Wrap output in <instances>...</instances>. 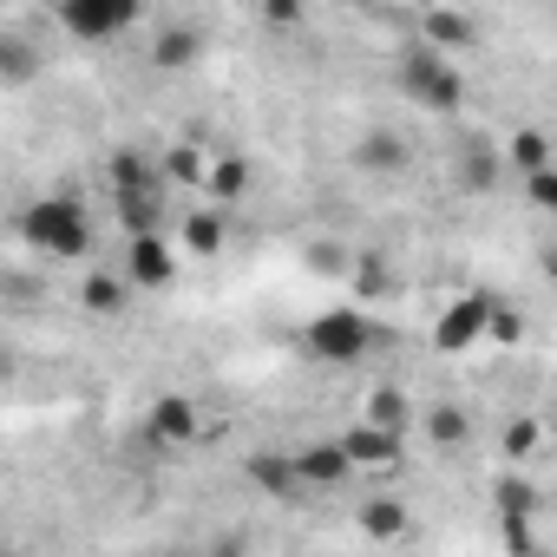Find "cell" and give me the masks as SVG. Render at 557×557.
Wrapping results in <instances>:
<instances>
[{"label":"cell","instance_id":"cell-1","mask_svg":"<svg viewBox=\"0 0 557 557\" xmlns=\"http://www.w3.org/2000/svg\"><path fill=\"white\" fill-rule=\"evenodd\" d=\"M14 230H21V243H27L34 256H47V262H79V256H92V216H86V203H73V197H34V203L14 216Z\"/></svg>","mask_w":557,"mask_h":557},{"label":"cell","instance_id":"cell-2","mask_svg":"<svg viewBox=\"0 0 557 557\" xmlns=\"http://www.w3.org/2000/svg\"><path fill=\"white\" fill-rule=\"evenodd\" d=\"M394 86H400V99L420 106V112H459V106H466V79H459V66L440 60L433 47H407V53L394 60Z\"/></svg>","mask_w":557,"mask_h":557},{"label":"cell","instance_id":"cell-3","mask_svg":"<svg viewBox=\"0 0 557 557\" xmlns=\"http://www.w3.org/2000/svg\"><path fill=\"white\" fill-rule=\"evenodd\" d=\"M302 348H309V361H322V368H355V361L374 348V322H368L361 309H322V315L302 329Z\"/></svg>","mask_w":557,"mask_h":557},{"label":"cell","instance_id":"cell-4","mask_svg":"<svg viewBox=\"0 0 557 557\" xmlns=\"http://www.w3.org/2000/svg\"><path fill=\"white\" fill-rule=\"evenodd\" d=\"M60 27L92 47V40H119L125 27H138V8H132V0H66Z\"/></svg>","mask_w":557,"mask_h":557},{"label":"cell","instance_id":"cell-5","mask_svg":"<svg viewBox=\"0 0 557 557\" xmlns=\"http://www.w3.org/2000/svg\"><path fill=\"white\" fill-rule=\"evenodd\" d=\"M289 472H296V492H335V485H348V479H355V466H348V453H342L335 440L289 453Z\"/></svg>","mask_w":557,"mask_h":557},{"label":"cell","instance_id":"cell-6","mask_svg":"<svg viewBox=\"0 0 557 557\" xmlns=\"http://www.w3.org/2000/svg\"><path fill=\"white\" fill-rule=\"evenodd\" d=\"M125 275H132L138 289H171V275H177L171 243H164V236H132V249H125Z\"/></svg>","mask_w":557,"mask_h":557},{"label":"cell","instance_id":"cell-7","mask_svg":"<svg viewBox=\"0 0 557 557\" xmlns=\"http://www.w3.org/2000/svg\"><path fill=\"white\" fill-rule=\"evenodd\" d=\"M145 433H151L158 446H190V440H197V400H190V394H164V400H151Z\"/></svg>","mask_w":557,"mask_h":557},{"label":"cell","instance_id":"cell-8","mask_svg":"<svg viewBox=\"0 0 557 557\" xmlns=\"http://www.w3.org/2000/svg\"><path fill=\"white\" fill-rule=\"evenodd\" d=\"M485 315H492V302L485 296H459L446 315H440V329H433V342L446 348V355H459V348H472L479 335H485Z\"/></svg>","mask_w":557,"mask_h":557},{"label":"cell","instance_id":"cell-9","mask_svg":"<svg viewBox=\"0 0 557 557\" xmlns=\"http://www.w3.org/2000/svg\"><path fill=\"white\" fill-rule=\"evenodd\" d=\"M335 446L348 453V466H355V472H361V466H394V459H400V440H387V433H374L368 420H361V426H348V433H342Z\"/></svg>","mask_w":557,"mask_h":557},{"label":"cell","instance_id":"cell-10","mask_svg":"<svg viewBox=\"0 0 557 557\" xmlns=\"http://www.w3.org/2000/svg\"><path fill=\"white\" fill-rule=\"evenodd\" d=\"M420 27H426V40H420V47H433L440 60H446L453 47H472V21H466V14H446V8H433Z\"/></svg>","mask_w":557,"mask_h":557},{"label":"cell","instance_id":"cell-11","mask_svg":"<svg viewBox=\"0 0 557 557\" xmlns=\"http://www.w3.org/2000/svg\"><path fill=\"white\" fill-rule=\"evenodd\" d=\"M498 164H511V171H524V177H537V171H550V138L531 125V132H511V145H505V158Z\"/></svg>","mask_w":557,"mask_h":557},{"label":"cell","instance_id":"cell-12","mask_svg":"<svg viewBox=\"0 0 557 557\" xmlns=\"http://www.w3.org/2000/svg\"><path fill=\"white\" fill-rule=\"evenodd\" d=\"M355 164H361V171H407V138H394V132H368V138L355 145Z\"/></svg>","mask_w":557,"mask_h":557},{"label":"cell","instance_id":"cell-13","mask_svg":"<svg viewBox=\"0 0 557 557\" xmlns=\"http://www.w3.org/2000/svg\"><path fill=\"white\" fill-rule=\"evenodd\" d=\"M407 524H413V511H407L400 498H374V505H361V531H368V537H381V544L407 537Z\"/></svg>","mask_w":557,"mask_h":557},{"label":"cell","instance_id":"cell-14","mask_svg":"<svg viewBox=\"0 0 557 557\" xmlns=\"http://www.w3.org/2000/svg\"><path fill=\"white\" fill-rule=\"evenodd\" d=\"M407 413H413V407H407V394H394V387H381V394L368 400V426H374V433H387V440H400V433H407Z\"/></svg>","mask_w":557,"mask_h":557},{"label":"cell","instance_id":"cell-15","mask_svg":"<svg viewBox=\"0 0 557 557\" xmlns=\"http://www.w3.org/2000/svg\"><path fill=\"white\" fill-rule=\"evenodd\" d=\"M197 47H203V34H197V27H171V34H158V53H151V60H158L164 73H177V66H190V60H197Z\"/></svg>","mask_w":557,"mask_h":557},{"label":"cell","instance_id":"cell-16","mask_svg":"<svg viewBox=\"0 0 557 557\" xmlns=\"http://www.w3.org/2000/svg\"><path fill=\"white\" fill-rule=\"evenodd\" d=\"M184 243H190V256H216V243H223L216 210H190V216H184Z\"/></svg>","mask_w":557,"mask_h":557},{"label":"cell","instance_id":"cell-17","mask_svg":"<svg viewBox=\"0 0 557 557\" xmlns=\"http://www.w3.org/2000/svg\"><path fill=\"white\" fill-rule=\"evenodd\" d=\"M249 479H256L262 492H296V472H289V459H275V453H256V459H249Z\"/></svg>","mask_w":557,"mask_h":557},{"label":"cell","instance_id":"cell-18","mask_svg":"<svg viewBox=\"0 0 557 557\" xmlns=\"http://www.w3.org/2000/svg\"><path fill=\"white\" fill-rule=\"evenodd\" d=\"M498 158L492 151H466V164H459V177H466V190H485V184H498Z\"/></svg>","mask_w":557,"mask_h":557},{"label":"cell","instance_id":"cell-19","mask_svg":"<svg viewBox=\"0 0 557 557\" xmlns=\"http://www.w3.org/2000/svg\"><path fill=\"white\" fill-rule=\"evenodd\" d=\"M79 302H86L92 315H112V309H119V283H112V275H86V289H79Z\"/></svg>","mask_w":557,"mask_h":557},{"label":"cell","instance_id":"cell-20","mask_svg":"<svg viewBox=\"0 0 557 557\" xmlns=\"http://www.w3.org/2000/svg\"><path fill=\"white\" fill-rule=\"evenodd\" d=\"M158 177H190V184H197V177H203V151H190V145H177V151L164 158V171H158Z\"/></svg>","mask_w":557,"mask_h":557},{"label":"cell","instance_id":"cell-21","mask_svg":"<svg viewBox=\"0 0 557 557\" xmlns=\"http://www.w3.org/2000/svg\"><path fill=\"white\" fill-rule=\"evenodd\" d=\"M433 433H440V440H466V413H459V407H440V413H433Z\"/></svg>","mask_w":557,"mask_h":557},{"label":"cell","instance_id":"cell-22","mask_svg":"<svg viewBox=\"0 0 557 557\" xmlns=\"http://www.w3.org/2000/svg\"><path fill=\"white\" fill-rule=\"evenodd\" d=\"M243 184H249V171H243V164H216V197H236Z\"/></svg>","mask_w":557,"mask_h":557},{"label":"cell","instance_id":"cell-23","mask_svg":"<svg viewBox=\"0 0 557 557\" xmlns=\"http://www.w3.org/2000/svg\"><path fill=\"white\" fill-rule=\"evenodd\" d=\"M531 184V203H550L557 197V184H550V171H537V177H524Z\"/></svg>","mask_w":557,"mask_h":557},{"label":"cell","instance_id":"cell-24","mask_svg":"<svg viewBox=\"0 0 557 557\" xmlns=\"http://www.w3.org/2000/svg\"><path fill=\"white\" fill-rule=\"evenodd\" d=\"M158 557H184V550H158Z\"/></svg>","mask_w":557,"mask_h":557},{"label":"cell","instance_id":"cell-25","mask_svg":"<svg viewBox=\"0 0 557 557\" xmlns=\"http://www.w3.org/2000/svg\"><path fill=\"white\" fill-rule=\"evenodd\" d=\"M0 557H8V550H0Z\"/></svg>","mask_w":557,"mask_h":557}]
</instances>
